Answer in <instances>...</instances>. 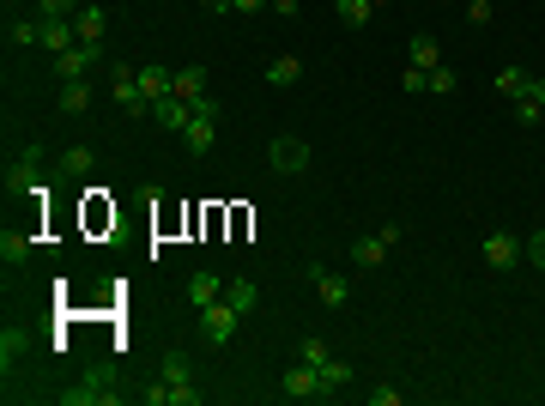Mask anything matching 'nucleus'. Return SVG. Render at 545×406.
I'll list each match as a JSON object with an SVG mask.
<instances>
[{
    "instance_id": "obj_1",
    "label": "nucleus",
    "mask_w": 545,
    "mask_h": 406,
    "mask_svg": "<svg viewBox=\"0 0 545 406\" xmlns=\"http://www.w3.org/2000/svg\"><path fill=\"white\" fill-rule=\"evenodd\" d=\"M61 401H67V406H116L121 401V394H116V370L91 364L73 388H61Z\"/></svg>"
},
{
    "instance_id": "obj_2",
    "label": "nucleus",
    "mask_w": 545,
    "mask_h": 406,
    "mask_svg": "<svg viewBox=\"0 0 545 406\" xmlns=\"http://www.w3.org/2000/svg\"><path fill=\"white\" fill-rule=\"evenodd\" d=\"M303 364L322 376V394H340V388L352 382V364H340V358H334L322 340H303Z\"/></svg>"
},
{
    "instance_id": "obj_3",
    "label": "nucleus",
    "mask_w": 545,
    "mask_h": 406,
    "mask_svg": "<svg viewBox=\"0 0 545 406\" xmlns=\"http://www.w3.org/2000/svg\"><path fill=\"white\" fill-rule=\"evenodd\" d=\"M237 322H242V309L230 304V297H219V304H206V309H201V334H206V345H230Z\"/></svg>"
},
{
    "instance_id": "obj_4",
    "label": "nucleus",
    "mask_w": 545,
    "mask_h": 406,
    "mask_svg": "<svg viewBox=\"0 0 545 406\" xmlns=\"http://www.w3.org/2000/svg\"><path fill=\"white\" fill-rule=\"evenodd\" d=\"M109 98H116L121 116H146V109H152V98H146L140 80H134V67H109Z\"/></svg>"
},
{
    "instance_id": "obj_5",
    "label": "nucleus",
    "mask_w": 545,
    "mask_h": 406,
    "mask_svg": "<svg viewBox=\"0 0 545 406\" xmlns=\"http://www.w3.org/2000/svg\"><path fill=\"white\" fill-rule=\"evenodd\" d=\"M267 164H273L279 176H303V170H309V146H303L297 134H279V140L267 146Z\"/></svg>"
},
{
    "instance_id": "obj_6",
    "label": "nucleus",
    "mask_w": 545,
    "mask_h": 406,
    "mask_svg": "<svg viewBox=\"0 0 545 406\" xmlns=\"http://www.w3.org/2000/svg\"><path fill=\"white\" fill-rule=\"evenodd\" d=\"M42 146H24L19 164H6V194H37V176H42Z\"/></svg>"
},
{
    "instance_id": "obj_7",
    "label": "nucleus",
    "mask_w": 545,
    "mask_h": 406,
    "mask_svg": "<svg viewBox=\"0 0 545 406\" xmlns=\"http://www.w3.org/2000/svg\"><path fill=\"white\" fill-rule=\"evenodd\" d=\"M515 261H527V243L509 237V231H491V237H484V267H491V273H509Z\"/></svg>"
},
{
    "instance_id": "obj_8",
    "label": "nucleus",
    "mask_w": 545,
    "mask_h": 406,
    "mask_svg": "<svg viewBox=\"0 0 545 406\" xmlns=\"http://www.w3.org/2000/svg\"><path fill=\"white\" fill-rule=\"evenodd\" d=\"M98 61H103L98 42H73V49H61V55H55V73H61V85H67V80H85Z\"/></svg>"
},
{
    "instance_id": "obj_9",
    "label": "nucleus",
    "mask_w": 545,
    "mask_h": 406,
    "mask_svg": "<svg viewBox=\"0 0 545 406\" xmlns=\"http://www.w3.org/2000/svg\"><path fill=\"white\" fill-rule=\"evenodd\" d=\"M279 394H285V401H327V394H322V376H315L309 364H291V370H285V376H279Z\"/></svg>"
},
{
    "instance_id": "obj_10",
    "label": "nucleus",
    "mask_w": 545,
    "mask_h": 406,
    "mask_svg": "<svg viewBox=\"0 0 545 406\" xmlns=\"http://www.w3.org/2000/svg\"><path fill=\"white\" fill-rule=\"evenodd\" d=\"M388 243H400V231H394V224H382L376 237H358V243H352V267H382Z\"/></svg>"
},
{
    "instance_id": "obj_11",
    "label": "nucleus",
    "mask_w": 545,
    "mask_h": 406,
    "mask_svg": "<svg viewBox=\"0 0 545 406\" xmlns=\"http://www.w3.org/2000/svg\"><path fill=\"white\" fill-rule=\"evenodd\" d=\"M309 285H315V297H322L327 309H345V297H352V279H345V273H334V267H315V273H309Z\"/></svg>"
},
{
    "instance_id": "obj_12",
    "label": "nucleus",
    "mask_w": 545,
    "mask_h": 406,
    "mask_svg": "<svg viewBox=\"0 0 545 406\" xmlns=\"http://www.w3.org/2000/svg\"><path fill=\"white\" fill-rule=\"evenodd\" d=\"M182 146H188V158H206V152L219 146V116H194L188 134H182Z\"/></svg>"
},
{
    "instance_id": "obj_13",
    "label": "nucleus",
    "mask_w": 545,
    "mask_h": 406,
    "mask_svg": "<svg viewBox=\"0 0 545 406\" xmlns=\"http://www.w3.org/2000/svg\"><path fill=\"white\" fill-rule=\"evenodd\" d=\"M134 80H140V91L152 103H158V98H176V73H164V67H134Z\"/></svg>"
},
{
    "instance_id": "obj_14",
    "label": "nucleus",
    "mask_w": 545,
    "mask_h": 406,
    "mask_svg": "<svg viewBox=\"0 0 545 406\" xmlns=\"http://www.w3.org/2000/svg\"><path fill=\"white\" fill-rule=\"evenodd\" d=\"M152 109H158V122L170 134H188V122H194V103H182V98H158Z\"/></svg>"
},
{
    "instance_id": "obj_15",
    "label": "nucleus",
    "mask_w": 545,
    "mask_h": 406,
    "mask_svg": "<svg viewBox=\"0 0 545 406\" xmlns=\"http://www.w3.org/2000/svg\"><path fill=\"white\" fill-rule=\"evenodd\" d=\"M406 55H412V67H424V73H430V67H443V42L430 37V31H418V37L406 42Z\"/></svg>"
},
{
    "instance_id": "obj_16",
    "label": "nucleus",
    "mask_w": 545,
    "mask_h": 406,
    "mask_svg": "<svg viewBox=\"0 0 545 406\" xmlns=\"http://www.w3.org/2000/svg\"><path fill=\"white\" fill-rule=\"evenodd\" d=\"M219 297H224V279H219V273H194V279H188V304H194V309L219 304Z\"/></svg>"
},
{
    "instance_id": "obj_17",
    "label": "nucleus",
    "mask_w": 545,
    "mask_h": 406,
    "mask_svg": "<svg viewBox=\"0 0 545 406\" xmlns=\"http://www.w3.org/2000/svg\"><path fill=\"white\" fill-rule=\"evenodd\" d=\"M24 340H31L24 327H6V334H0V370H6V376L24 364Z\"/></svg>"
},
{
    "instance_id": "obj_18",
    "label": "nucleus",
    "mask_w": 545,
    "mask_h": 406,
    "mask_svg": "<svg viewBox=\"0 0 545 406\" xmlns=\"http://www.w3.org/2000/svg\"><path fill=\"white\" fill-rule=\"evenodd\" d=\"M0 261H6V267H24V261H31V237L6 224V231H0Z\"/></svg>"
},
{
    "instance_id": "obj_19",
    "label": "nucleus",
    "mask_w": 545,
    "mask_h": 406,
    "mask_svg": "<svg viewBox=\"0 0 545 406\" xmlns=\"http://www.w3.org/2000/svg\"><path fill=\"white\" fill-rule=\"evenodd\" d=\"M158 370H164V382H170V388H176V382H194V364H188V352H182V345H170V352H164Z\"/></svg>"
},
{
    "instance_id": "obj_20",
    "label": "nucleus",
    "mask_w": 545,
    "mask_h": 406,
    "mask_svg": "<svg viewBox=\"0 0 545 406\" xmlns=\"http://www.w3.org/2000/svg\"><path fill=\"white\" fill-rule=\"evenodd\" d=\"M80 42V31H73V19H42V49H73Z\"/></svg>"
},
{
    "instance_id": "obj_21",
    "label": "nucleus",
    "mask_w": 545,
    "mask_h": 406,
    "mask_svg": "<svg viewBox=\"0 0 545 406\" xmlns=\"http://www.w3.org/2000/svg\"><path fill=\"white\" fill-rule=\"evenodd\" d=\"M85 109H91V85L67 80V85H61V116H85Z\"/></svg>"
},
{
    "instance_id": "obj_22",
    "label": "nucleus",
    "mask_w": 545,
    "mask_h": 406,
    "mask_svg": "<svg viewBox=\"0 0 545 406\" xmlns=\"http://www.w3.org/2000/svg\"><path fill=\"white\" fill-rule=\"evenodd\" d=\"M103 6H80V13H73V31H80V42H103Z\"/></svg>"
},
{
    "instance_id": "obj_23",
    "label": "nucleus",
    "mask_w": 545,
    "mask_h": 406,
    "mask_svg": "<svg viewBox=\"0 0 545 406\" xmlns=\"http://www.w3.org/2000/svg\"><path fill=\"white\" fill-rule=\"evenodd\" d=\"M176 98L182 103H201L206 98V67H182V73H176Z\"/></svg>"
},
{
    "instance_id": "obj_24",
    "label": "nucleus",
    "mask_w": 545,
    "mask_h": 406,
    "mask_svg": "<svg viewBox=\"0 0 545 406\" xmlns=\"http://www.w3.org/2000/svg\"><path fill=\"white\" fill-rule=\"evenodd\" d=\"M334 13H340V24H352V31H363V24L376 19V6H370V0H334Z\"/></svg>"
},
{
    "instance_id": "obj_25",
    "label": "nucleus",
    "mask_w": 545,
    "mask_h": 406,
    "mask_svg": "<svg viewBox=\"0 0 545 406\" xmlns=\"http://www.w3.org/2000/svg\"><path fill=\"white\" fill-rule=\"evenodd\" d=\"M303 80V61L297 55H279V61H267V85H297Z\"/></svg>"
},
{
    "instance_id": "obj_26",
    "label": "nucleus",
    "mask_w": 545,
    "mask_h": 406,
    "mask_svg": "<svg viewBox=\"0 0 545 406\" xmlns=\"http://www.w3.org/2000/svg\"><path fill=\"white\" fill-rule=\"evenodd\" d=\"M527 80H533L527 67H503V73H497V98H522V91H527Z\"/></svg>"
},
{
    "instance_id": "obj_27",
    "label": "nucleus",
    "mask_w": 545,
    "mask_h": 406,
    "mask_svg": "<svg viewBox=\"0 0 545 406\" xmlns=\"http://www.w3.org/2000/svg\"><path fill=\"white\" fill-rule=\"evenodd\" d=\"M224 297H230V304H237L242 316H249V309H255V297H261V291H255V285H249V279H230V285H224Z\"/></svg>"
},
{
    "instance_id": "obj_28",
    "label": "nucleus",
    "mask_w": 545,
    "mask_h": 406,
    "mask_svg": "<svg viewBox=\"0 0 545 406\" xmlns=\"http://www.w3.org/2000/svg\"><path fill=\"white\" fill-rule=\"evenodd\" d=\"M91 152H85V146H73V152H61V170H67V176H91Z\"/></svg>"
},
{
    "instance_id": "obj_29",
    "label": "nucleus",
    "mask_w": 545,
    "mask_h": 406,
    "mask_svg": "<svg viewBox=\"0 0 545 406\" xmlns=\"http://www.w3.org/2000/svg\"><path fill=\"white\" fill-rule=\"evenodd\" d=\"M85 0H37V19H73Z\"/></svg>"
},
{
    "instance_id": "obj_30",
    "label": "nucleus",
    "mask_w": 545,
    "mask_h": 406,
    "mask_svg": "<svg viewBox=\"0 0 545 406\" xmlns=\"http://www.w3.org/2000/svg\"><path fill=\"white\" fill-rule=\"evenodd\" d=\"M515 122H522V127H540V122H545V103H533V98H515Z\"/></svg>"
},
{
    "instance_id": "obj_31",
    "label": "nucleus",
    "mask_w": 545,
    "mask_h": 406,
    "mask_svg": "<svg viewBox=\"0 0 545 406\" xmlns=\"http://www.w3.org/2000/svg\"><path fill=\"white\" fill-rule=\"evenodd\" d=\"M6 37H13V42H42V19H13Z\"/></svg>"
},
{
    "instance_id": "obj_32",
    "label": "nucleus",
    "mask_w": 545,
    "mask_h": 406,
    "mask_svg": "<svg viewBox=\"0 0 545 406\" xmlns=\"http://www.w3.org/2000/svg\"><path fill=\"white\" fill-rule=\"evenodd\" d=\"M400 91H412V98H418V91H430V73L406 61V73H400Z\"/></svg>"
},
{
    "instance_id": "obj_33",
    "label": "nucleus",
    "mask_w": 545,
    "mask_h": 406,
    "mask_svg": "<svg viewBox=\"0 0 545 406\" xmlns=\"http://www.w3.org/2000/svg\"><path fill=\"white\" fill-rule=\"evenodd\" d=\"M170 406H201V388H194V382H176V388H170Z\"/></svg>"
},
{
    "instance_id": "obj_34",
    "label": "nucleus",
    "mask_w": 545,
    "mask_h": 406,
    "mask_svg": "<svg viewBox=\"0 0 545 406\" xmlns=\"http://www.w3.org/2000/svg\"><path fill=\"white\" fill-rule=\"evenodd\" d=\"M140 406H170V382H152V388H140Z\"/></svg>"
},
{
    "instance_id": "obj_35",
    "label": "nucleus",
    "mask_w": 545,
    "mask_h": 406,
    "mask_svg": "<svg viewBox=\"0 0 545 406\" xmlns=\"http://www.w3.org/2000/svg\"><path fill=\"white\" fill-rule=\"evenodd\" d=\"M430 91L448 98V91H455V73H448V67H430Z\"/></svg>"
},
{
    "instance_id": "obj_36",
    "label": "nucleus",
    "mask_w": 545,
    "mask_h": 406,
    "mask_svg": "<svg viewBox=\"0 0 545 406\" xmlns=\"http://www.w3.org/2000/svg\"><path fill=\"white\" fill-rule=\"evenodd\" d=\"M370 406H400V388H388V382L370 388Z\"/></svg>"
},
{
    "instance_id": "obj_37",
    "label": "nucleus",
    "mask_w": 545,
    "mask_h": 406,
    "mask_svg": "<svg viewBox=\"0 0 545 406\" xmlns=\"http://www.w3.org/2000/svg\"><path fill=\"white\" fill-rule=\"evenodd\" d=\"M527 261L545 273V231H540V237H527Z\"/></svg>"
},
{
    "instance_id": "obj_38",
    "label": "nucleus",
    "mask_w": 545,
    "mask_h": 406,
    "mask_svg": "<svg viewBox=\"0 0 545 406\" xmlns=\"http://www.w3.org/2000/svg\"><path fill=\"white\" fill-rule=\"evenodd\" d=\"M267 6H273V13H285V19H297V13H303V0H267Z\"/></svg>"
},
{
    "instance_id": "obj_39",
    "label": "nucleus",
    "mask_w": 545,
    "mask_h": 406,
    "mask_svg": "<svg viewBox=\"0 0 545 406\" xmlns=\"http://www.w3.org/2000/svg\"><path fill=\"white\" fill-rule=\"evenodd\" d=\"M522 98H533V103H545V80H527V91Z\"/></svg>"
},
{
    "instance_id": "obj_40",
    "label": "nucleus",
    "mask_w": 545,
    "mask_h": 406,
    "mask_svg": "<svg viewBox=\"0 0 545 406\" xmlns=\"http://www.w3.org/2000/svg\"><path fill=\"white\" fill-rule=\"evenodd\" d=\"M206 13H237V0H206Z\"/></svg>"
},
{
    "instance_id": "obj_41",
    "label": "nucleus",
    "mask_w": 545,
    "mask_h": 406,
    "mask_svg": "<svg viewBox=\"0 0 545 406\" xmlns=\"http://www.w3.org/2000/svg\"><path fill=\"white\" fill-rule=\"evenodd\" d=\"M267 0H237V13H261Z\"/></svg>"
},
{
    "instance_id": "obj_42",
    "label": "nucleus",
    "mask_w": 545,
    "mask_h": 406,
    "mask_svg": "<svg viewBox=\"0 0 545 406\" xmlns=\"http://www.w3.org/2000/svg\"><path fill=\"white\" fill-rule=\"evenodd\" d=\"M370 6H388V0H370Z\"/></svg>"
}]
</instances>
